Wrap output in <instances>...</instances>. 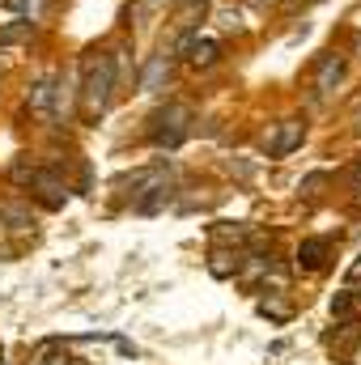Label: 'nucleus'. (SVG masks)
I'll use <instances>...</instances> for the list:
<instances>
[{
    "label": "nucleus",
    "instance_id": "f8f14e48",
    "mask_svg": "<svg viewBox=\"0 0 361 365\" xmlns=\"http://www.w3.org/2000/svg\"><path fill=\"white\" fill-rule=\"evenodd\" d=\"M4 221H9V230H30V225H34L21 204H9V208H4Z\"/></svg>",
    "mask_w": 361,
    "mask_h": 365
},
{
    "label": "nucleus",
    "instance_id": "ddd939ff",
    "mask_svg": "<svg viewBox=\"0 0 361 365\" xmlns=\"http://www.w3.org/2000/svg\"><path fill=\"white\" fill-rule=\"evenodd\" d=\"M43 4H47V0H13V9H17V13H30V21L43 13Z\"/></svg>",
    "mask_w": 361,
    "mask_h": 365
},
{
    "label": "nucleus",
    "instance_id": "f257e3e1",
    "mask_svg": "<svg viewBox=\"0 0 361 365\" xmlns=\"http://www.w3.org/2000/svg\"><path fill=\"white\" fill-rule=\"evenodd\" d=\"M81 102L90 115H102L111 106V93H115V81H119V60L115 56H90L86 68H81Z\"/></svg>",
    "mask_w": 361,
    "mask_h": 365
},
{
    "label": "nucleus",
    "instance_id": "4468645a",
    "mask_svg": "<svg viewBox=\"0 0 361 365\" xmlns=\"http://www.w3.org/2000/svg\"><path fill=\"white\" fill-rule=\"evenodd\" d=\"M349 310H353V297H349V293H336V302H332V314H340V319H345Z\"/></svg>",
    "mask_w": 361,
    "mask_h": 365
},
{
    "label": "nucleus",
    "instance_id": "1a4fd4ad",
    "mask_svg": "<svg viewBox=\"0 0 361 365\" xmlns=\"http://www.w3.org/2000/svg\"><path fill=\"white\" fill-rule=\"evenodd\" d=\"M187 51H191L187 60H191L195 68H208V64H217V56H221V43H213V38H204V43H191Z\"/></svg>",
    "mask_w": 361,
    "mask_h": 365
},
{
    "label": "nucleus",
    "instance_id": "0eeeda50",
    "mask_svg": "<svg viewBox=\"0 0 361 365\" xmlns=\"http://www.w3.org/2000/svg\"><path fill=\"white\" fill-rule=\"evenodd\" d=\"M51 98H56V77L47 73V77H39V81L30 86V110L51 115Z\"/></svg>",
    "mask_w": 361,
    "mask_h": 365
},
{
    "label": "nucleus",
    "instance_id": "f03ea898",
    "mask_svg": "<svg viewBox=\"0 0 361 365\" xmlns=\"http://www.w3.org/2000/svg\"><path fill=\"white\" fill-rule=\"evenodd\" d=\"M191 119H195V110H191L187 102H171L166 110H158V115H153L149 140H153V145H162V149H179L183 140L191 136Z\"/></svg>",
    "mask_w": 361,
    "mask_h": 365
},
{
    "label": "nucleus",
    "instance_id": "dca6fc26",
    "mask_svg": "<svg viewBox=\"0 0 361 365\" xmlns=\"http://www.w3.org/2000/svg\"><path fill=\"white\" fill-rule=\"evenodd\" d=\"M353 187H361V162L353 166Z\"/></svg>",
    "mask_w": 361,
    "mask_h": 365
},
{
    "label": "nucleus",
    "instance_id": "9d476101",
    "mask_svg": "<svg viewBox=\"0 0 361 365\" xmlns=\"http://www.w3.org/2000/svg\"><path fill=\"white\" fill-rule=\"evenodd\" d=\"M34 34V21L30 17H21V21H13V26H0V47H9V43H26Z\"/></svg>",
    "mask_w": 361,
    "mask_h": 365
},
{
    "label": "nucleus",
    "instance_id": "20e7f679",
    "mask_svg": "<svg viewBox=\"0 0 361 365\" xmlns=\"http://www.w3.org/2000/svg\"><path fill=\"white\" fill-rule=\"evenodd\" d=\"M298 145H302V119H285V123L276 128V136L268 140V153L272 158H289Z\"/></svg>",
    "mask_w": 361,
    "mask_h": 365
},
{
    "label": "nucleus",
    "instance_id": "7ed1b4c3",
    "mask_svg": "<svg viewBox=\"0 0 361 365\" xmlns=\"http://www.w3.org/2000/svg\"><path fill=\"white\" fill-rule=\"evenodd\" d=\"M26 182L43 195L47 208H64V182L56 179V170H30V179Z\"/></svg>",
    "mask_w": 361,
    "mask_h": 365
},
{
    "label": "nucleus",
    "instance_id": "9b49d317",
    "mask_svg": "<svg viewBox=\"0 0 361 365\" xmlns=\"http://www.w3.org/2000/svg\"><path fill=\"white\" fill-rule=\"evenodd\" d=\"M162 204H171V187H166V182H153V195L136 200V208H141V212H158Z\"/></svg>",
    "mask_w": 361,
    "mask_h": 365
},
{
    "label": "nucleus",
    "instance_id": "6e6552de",
    "mask_svg": "<svg viewBox=\"0 0 361 365\" xmlns=\"http://www.w3.org/2000/svg\"><path fill=\"white\" fill-rule=\"evenodd\" d=\"M162 81H171V60L166 56H153L149 68H145V77H141V90L153 93V90H162Z\"/></svg>",
    "mask_w": 361,
    "mask_h": 365
},
{
    "label": "nucleus",
    "instance_id": "f3484780",
    "mask_svg": "<svg viewBox=\"0 0 361 365\" xmlns=\"http://www.w3.org/2000/svg\"><path fill=\"white\" fill-rule=\"evenodd\" d=\"M353 365H361V349H357V357H353Z\"/></svg>",
    "mask_w": 361,
    "mask_h": 365
},
{
    "label": "nucleus",
    "instance_id": "39448f33",
    "mask_svg": "<svg viewBox=\"0 0 361 365\" xmlns=\"http://www.w3.org/2000/svg\"><path fill=\"white\" fill-rule=\"evenodd\" d=\"M327 251H332V238H306V242L298 247V268L319 272V268L327 264Z\"/></svg>",
    "mask_w": 361,
    "mask_h": 365
},
{
    "label": "nucleus",
    "instance_id": "423d86ee",
    "mask_svg": "<svg viewBox=\"0 0 361 365\" xmlns=\"http://www.w3.org/2000/svg\"><path fill=\"white\" fill-rule=\"evenodd\" d=\"M340 77H345V60L340 56H327L323 64H319V77H315V90L319 93H332L340 86Z\"/></svg>",
    "mask_w": 361,
    "mask_h": 365
},
{
    "label": "nucleus",
    "instance_id": "2eb2a0df",
    "mask_svg": "<svg viewBox=\"0 0 361 365\" xmlns=\"http://www.w3.org/2000/svg\"><path fill=\"white\" fill-rule=\"evenodd\" d=\"M327 175H310V179H302V195H315V187H323Z\"/></svg>",
    "mask_w": 361,
    "mask_h": 365
}]
</instances>
